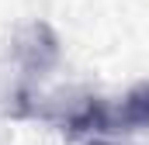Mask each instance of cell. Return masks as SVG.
Masks as SVG:
<instances>
[{
    "mask_svg": "<svg viewBox=\"0 0 149 145\" xmlns=\"http://www.w3.org/2000/svg\"><path fill=\"white\" fill-rule=\"evenodd\" d=\"M108 128H125V131L149 128V83L146 86H135L121 100V107L114 110V114H108Z\"/></svg>",
    "mask_w": 149,
    "mask_h": 145,
    "instance_id": "1",
    "label": "cell"
}]
</instances>
